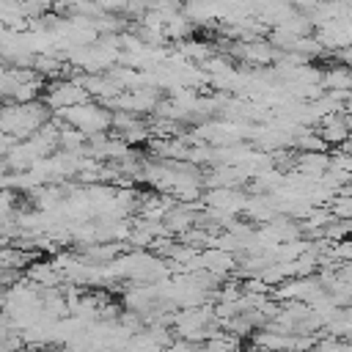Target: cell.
<instances>
[{
    "label": "cell",
    "instance_id": "obj_1",
    "mask_svg": "<svg viewBox=\"0 0 352 352\" xmlns=\"http://www.w3.org/2000/svg\"><path fill=\"white\" fill-rule=\"evenodd\" d=\"M50 118H52V113L41 99L38 102H28V104L8 102V104L0 107V129L8 138H14L16 143L33 138Z\"/></svg>",
    "mask_w": 352,
    "mask_h": 352
},
{
    "label": "cell",
    "instance_id": "obj_2",
    "mask_svg": "<svg viewBox=\"0 0 352 352\" xmlns=\"http://www.w3.org/2000/svg\"><path fill=\"white\" fill-rule=\"evenodd\" d=\"M63 124L74 126L77 132H82L85 138H96V135H107V129L113 126V113L96 102H85V104H77V107H69V110H60L55 113Z\"/></svg>",
    "mask_w": 352,
    "mask_h": 352
},
{
    "label": "cell",
    "instance_id": "obj_3",
    "mask_svg": "<svg viewBox=\"0 0 352 352\" xmlns=\"http://www.w3.org/2000/svg\"><path fill=\"white\" fill-rule=\"evenodd\" d=\"M41 102L52 110V113H60V110H69V107H77V104H85L88 102V91L77 82V80H55L44 88V96Z\"/></svg>",
    "mask_w": 352,
    "mask_h": 352
},
{
    "label": "cell",
    "instance_id": "obj_4",
    "mask_svg": "<svg viewBox=\"0 0 352 352\" xmlns=\"http://www.w3.org/2000/svg\"><path fill=\"white\" fill-rule=\"evenodd\" d=\"M25 280H28L30 286H38L41 292H50V289H60L63 275L58 272V267H55L52 258H50V261L36 258L33 264L25 267Z\"/></svg>",
    "mask_w": 352,
    "mask_h": 352
},
{
    "label": "cell",
    "instance_id": "obj_5",
    "mask_svg": "<svg viewBox=\"0 0 352 352\" xmlns=\"http://www.w3.org/2000/svg\"><path fill=\"white\" fill-rule=\"evenodd\" d=\"M234 55H236L239 60L250 63V66H264V63L278 60L275 47H272L270 41H264V38H253V41H236Z\"/></svg>",
    "mask_w": 352,
    "mask_h": 352
},
{
    "label": "cell",
    "instance_id": "obj_6",
    "mask_svg": "<svg viewBox=\"0 0 352 352\" xmlns=\"http://www.w3.org/2000/svg\"><path fill=\"white\" fill-rule=\"evenodd\" d=\"M319 124H322V126H319V135H322L324 143L341 146V143L349 140V132H352V129H349V124H346L344 116H327V118H322Z\"/></svg>",
    "mask_w": 352,
    "mask_h": 352
},
{
    "label": "cell",
    "instance_id": "obj_7",
    "mask_svg": "<svg viewBox=\"0 0 352 352\" xmlns=\"http://www.w3.org/2000/svg\"><path fill=\"white\" fill-rule=\"evenodd\" d=\"M162 352H201L195 344H190V341H173L170 346H165Z\"/></svg>",
    "mask_w": 352,
    "mask_h": 352
}]
</instances>
